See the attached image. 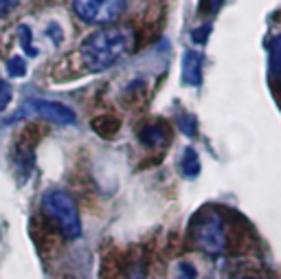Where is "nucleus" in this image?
I'll return each mask as SVG.
<instances>
[{"instance_id":"10","label":"nucleus","mask_w":281,"mask_h":279,"mask_svg":"<svg viewBox=\"0 0 281 279\" xmlns=\"http://www.w3.org/2000/svg\"><path fill=\"white\" fill-rule=\"evenodd\" d=\"M92 130H95L99 136L108 138V136H112L119 130V123H117V119L101 117V119H95V121H92Z\"/></svg>"},{"instance_id":"18","label":"nucleus","mask_w":281,"mask_h":279,"mask_svg":"<svg viewBox=\"0 0 281 279\" xmlns=\"http://www.w3.org/2000/svg\"><path fill=\"white\" fill-rule=\"evenodd\" d=\"M224 0H202V9H206L209 13H216L220 7H222Z\"/></svg>"},{"instance_id":"3","label":"nucleus","mask_w":281,"mask_h":279,"mask_svg":"<svg viewBox=\"0 0 281 279\" xmlns=\"http://www.w3.org/2000/svg\"><path fill=\"white\" fill-rule=\"evenodd\" d=\"M79 20L92 26H112L128 9V0H71Z\"/></svg>"},{"instance_id":"5","label":"nucleus","mask_w":281,"mask_h":279,"mask_svg":"<svg viewBox=\"0 0 281 279\" xmlns=\"http://www.w3.org/2000/svg\"><path fill=\"white\" fill-rule=\"evenodd\" d=\"M40 117V119H46L51 123H57V125H75L77 123V115L75 110L68 108L66 103H59V101H51V99H26L22 110L18 112L11 121H16L18 117Z\"/></svg>"},{"instance_id":"9","label":"nucleus","mask_w":281,"mask_h":279,"mask_svg":"<svg viewBox=\"0 0 281 279\" xmlns=\"http://www.w3.org/2000/svg\"><path fill=\"white\" fill-rule=\"evenodd\" d=\"M270 71L281 82V33L270 40Z\"/></svg>"},{"instance_id":"14","label":"nucleus","mask_w":281,"mask_h":279,"mask_svg":"<svg viewBox=\"0 0 281 279\" xmlns=\"http://www.w3.org/2000/svg\"><path fill=\"white\" fill-rule=\"evenodd\" d=\"M9 101H11V86L7 84L3 77H0V112L7 110Z\"/></svg>"},{"instance_id":"12","label":"nucleus","mask_w":281,"mask_h":279,"mask_svg":"<svg viewBox=\"0 0 281 279\" xmlns=\"http://www.w3.org/2000/svg\"><path fill=\"white\" fill-rule=\"evenodd\" d=\"M7 75L9 77H24L26 75V62L22 57H11V59H7Z\"/></svg>"},{"instance_id":"2","label":"nucleus","mask_w":281,"mask_h":279,"mask_svg":"<svg viewBox=\"0 0 281 279\" xmlns=\"http://www.w3.org/2000/svg\"><path fill=\"white\" fill-rule=\"evenodd\" d=\"M42 209L51 218L53 224L62 231L64 237L77 240L82 235V218L75 200L62 189H49L42 196Z\"/></svg>"},{"instance_id":"11","label":"nucleus","mask_w":281,"mask_h":279,"mask_svg":"<svg viewBox=\"0 0 281 279\" xmlns=\"http://www.w3.org/2000/svg\"><path fill=\"white\" fill-rule=\"evenodd\" d=\"M18 36H20V46L29 57H38V49L33 46V33L29 24H20L18 26Z\"/></svg>"},{"instance_id":"7","label":"nucleus","mask_w":281,"mask_h":279,"mask_svg":"<svg viewBox=\"0 0 281 279\" xmlns=\"http://www.w3.org/2000/svg\"><path fill=\"white\" fill-rule=\"evenodd\" d=\"M165 138H167V132L163 125H158V123H150L138 132V141L143 143L145 148H158Z\"/></svg>"},{"instance_id":"4","label":"nucleus","mask_w":281,"mask_h":279,"mask_svg":"<svg viewBox=\"0 0 281 279\" xmlns=\"http://www.w3.org/2000/svg\"><path fill=\"white\" fill-rule=\"evenodd\" d=\"M196 244L209 255H220L226 249L224 218L218 211H206L204 216H200L196 224Z\"/></svg>"},{"instance_id":"13","label":"nucleus","mask_w":281,"mask_h":279,"mask_svg":"<svg viewBox=\"0 0 281 279\" xmlns=\"http://www.w3.org/2000/svg\"><path fill=\"white\" fill-rule=\"evenodd\" d=\"M209 33H211V24H202L198 29L191 31V42L193 44H204L209 40Z\"/></svg>"},{"instance_id":"19","label":"nucleus","mask_w":281,"mask_h":279,"mask_svg":"<svg viewBox=\"0 0 281 279\" xmlns=\"http://www.w3.org/2000/svg\"><path fill=\"white\" fill-rule=\"evenodd\" d=\"M59 33H62V31H59V26H57L55 22H53V24H49V38H51L55 44H59V42H62V36H59Z\"/></svg>"},{"instance_id":"16","label":"nucleus","mask_w":281,"mask_h":279,"mask_svg":"<svg viewBox=\"0 0 281 279\" xmlns=\"http://www.w3.org/2000/svg\"><path fill=\"white\" fill-rule=\"evenodd\" d=\"M178 273H180V279H196V268L187 262L178 264Z\"/></svg>"},{"instance_id":"15","label":"nucleus","mask_w":281,"mask_h":279,"mask_svg":"<svg viewBox=\"0 0 281 279\" xmlns=\"http://www.w3.org/2000/svg\"><path fill=\"white\" fill-rule=\"evenodd\" d=\"M178 128L185 132L187 136L196 134V119L193 117H178Z\"/></svg>"},{"instance_id":"6","label":"nucleus","mask_w":281,"mask_h":279,"mask_svg":"<svg viewBox=\"0 0 281 279\" xmlns=\"http://www.w3.org/2000/svg\"><path fill=\"white\" fill-rule=\"evenodd\" d=\"M183 82L187 86L198 88L202 84V53L187 51L183 57Z\"/></svg>"},{"instance_id":"8","label":"nucleus","mask_w":281,"mask_h":279,"mask_svg":"<svg viewBox=\"0 0 281 279\" xmlns=\"http://www.w3.org/2000/svg\"><path fill=\"white\" fill-rule=\"evenodd\" d=\"M200 156L193 148H187L183 152V158H180V171L185 174V178H196L200 174Z\"/></svg>"},{"instance_id":"20","label":"nucleus","mask_w":281,"mask_h":279,"mask_svg":"<svg viewBox=\"0 0 281 279\" xmlns=\"http://www.w3.org/2000/svg\"><path fill=\"white\" fill-rule=\"evenodd\" d=\"M237 279H255V277H237Z\"/></svg>"},{"instance_id":"17","label":"nucleus","mask_w":281,"mask_h":279,"mask_svg":"<svg viewBox=\"0 0 281 279\" xmlns=\"http://www.w3.org/2000/svg\"><path fill=\"white\" fill-rule=\"evenodd\" d=\"M20 0H0V18H7L9 13L16 9Z\"/></svg>"},{"instance_id":"1","label":"nucleus","mask_w":281,"mask_h":279,"mask_svg":"<svg viewBox=\"0 0 281 279\" xmlns=\"http://www.w3.org/2000/svg\"><path fill=\"white\" fill-rule=\"evenodd\" d=\"M134 31L128 26H106V29L92 33L82 44L84 66L92 73H101L112 68L119 59H123L134 49Z\"/></svg>"}]
</instances>
